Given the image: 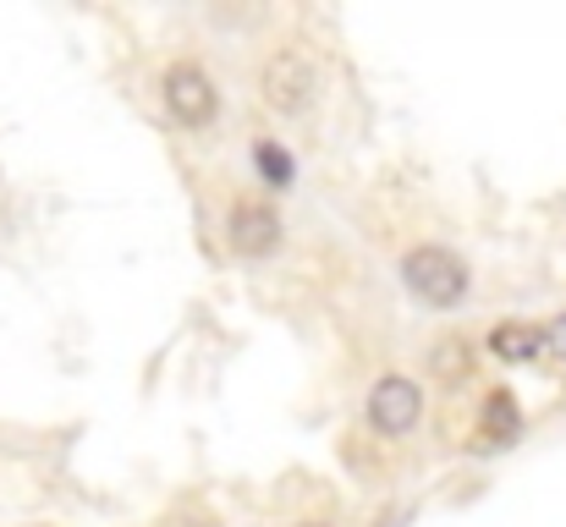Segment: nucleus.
<instances>
[{
	"label": "nucleus",
	"mask_w": 566,
	"mask_h": 527,
	"mask_svg": "<svg viewBox=\"0 0 566 527\" xmlns=\"http://www.w3.org/2000/svg\"><path fill=\"white\" fill-rule=\"evenodd\" d=\"M396 270H401V286L412 292V303H423L429 314L457 308V303L468 297V286H473L462 253H451V247H440V242H418V247H407Z\"/></svg>",
	"instance_id": "f257e3e1"
},
{
	"label": "nucleus",
	"mask_w": 566,
	"mask_h": 527,
	"mask_svg": "<svg viewBox=\"0 0 566 527\" xmlns=\"http://www.w3.org/2000/svg\"><path fill=\"white\" fill-rule=\"evenodd\" d=\"M259 99L275 116H308L319 105V66H314V55H303L297 44H281L275 55H264V66H259Z\"/></svg>",
	"instance_id": "f03ea898"
},
{
	"label": "nucleus",
	"mask_w": 566,
	"mask_h": 527,
	"mask_svg": "<svg viewBox=\"0 0 566 527\" xmlns=\"http://www.w3.org/2000/svg\"><path fill=\"white\" fill-rule=\"evenodd\" d=\"M160 94H166V110H171L188 133L214 127V116H220V88H214V77H209L198 61H171L166 77H160Z\"/></svg>",
	"instance_id": "7ed1b4c3"
},
{
	"label": "nucleus",
	"mask_w": 566,
	"mask_h": 527,
	"mask_svg": "<svg viewBox=\"0 0 566 527\" xmlns=\"http://www.w3.org/2000/svg\"><path fill=\"white\" fill-rule=\"evenodd\" d=\"M418 418H423V384L418 379H407V373L375 379V390H369V429L375 434L401 440V434L418 429Z\"/></svg>",
	"instance_id": "20e7f679"
},
{
	"label": "nucleus",
	"mask_w": 566,
	"mask_h": 527,
	"mask_svg": "<svg viewBox=\"0 0 566 527\" xmlns=\"http://www.w3.org/2000/svg\"><path fill=\"white\" fill-rule=\"evenodd\" d=\"M226 247L237 259H270L281 247V214L264 198H237L226 214Z\"/></svg>",
	"instance_id": "39448f33"
},
{
	"label": "nucleus",
	"mask_w": 566,
	"mask_h": 527,
	"mask_svg": "<svg viewBox=\"0 0 566 527\" xmlns=\"http://www.w3.org/2000/svg\"><path fill=\"white\" fill-rule=\"evenodd\" d=\"M517 434H523V412H517L512 390H490L484 396V412H479L473 451H506V445H517Z\"/></svg>",
	"instance_id": "423d86ee"
},
{
	"label": "nucleus",
	"mask_w": 566,
	"mask_h": 527,
	"mask_svg": "<svg viewBox=\"0 0 566 527\" xmlns=\"http://www.w3.org/2000/svg\"><path fill=\"white\" fill-rule=\"evenodd\" d=\"M484 347H490V357H501V362H534V357H545V330L528 325V319H501Z\"/></svg>",
	"instance_id": "0eeeda50"
},
{
	"label": "nucleus",
	"mask_w": 566,
	"mask_h": 527,
	"mask_svg": "<svg viewBox=\"0 0 566 527\" xmlns=\"http://www.w3.org/2000/svg\"><path fill=\"white\" fill-rule=\"evenodd\" d=\"M429 373H434L440 384H457V379H468V373H473V347H468L462 336H446V341H434V347H429Z\"/></svg>",
	"instance_id": "6e6552de"
},
{
	"label": "nucleus",
	"mask_w": 566,
	"mask_h": 527,
	"mask_svg": "<svg viewBox=\"0 0 566 527\" xmlns=\"http://www.w3.org/2000/svg\"><path fill=\"white\" fill-rule=\"evenodd\" d=\"M253 171H259V181L264 187H292V176H297V160L275 144V138H259L253 144Z\"/></svg>",
	"instance_id": "1a4fd4ad"
},
{
	"label": "nucleus",
	"mask_w": 566,
	"mask_h": 527,
	"mask_svg": "<svg viewBox=\"0 0 566 527\" xmlns=\"http://www.w3.org/2000/svg\"><path fill=\"white\" fill-rule=\"evenodd\" d=\"M545 351H551V357H562V362H566V314H556V319L545 325Z\"/></svg>",
	"instance_id": "9d476101"
},
{
	"label": "nucleus",
	"mask_w": 566,
	"mask_h": 527,
	"mask_svg": "<svg viewBox=\"0 0 566 527\" xmlns=\"http://www.w3.org/2000/svg\"><path fill=\"white\" fill-rule=\"evenodd\" d=\"M297 527H331V523H297Z\"/></svg>",
	"instance_id": "9b49d317"
},
{
	"label": "nucleus",
	"mask_w": 566,
	"mask_h": 527,
	"mask_svg": "<svg viewBox=\"0 0 566 527\" xmlns=\"http://www.w3.org/2000/svg\"><path fill=\"white\" fill-rule=\"evenodd\" d=\"M33 527H39V523H33Z\"/></svg>",
	"instance_id": "f8f14e48"
}]
</instances>
